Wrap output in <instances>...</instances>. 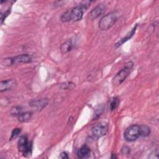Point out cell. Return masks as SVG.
<instances>
[{
	"label": "cell",
	"mask_w": 159,
	"mask_h": 159,
	"mask_svg": "<svg viewBox=\"0 0 159 159\" xmlns=\"http://www.w3.org/2000/svg\"><path fill=\"white\" fill-rule=\"evenodd\" d=\"M133 65L134 63L132 61L128 62L125 66L115 75L112 80V83L114 86H119L125 81L130 73Z\"/></svg>",
	"instance_id": "6da1fadb"
},
{
	"label": "cell",
	"mask_w": 159,
	"mask_h": 159,
	"mask_svg": "<svg viewBox=\"0 0 159 159\" xmlns=\"http://www.w3.org/2000/svg\"><path fill=\"white\" fill-rule=\"evenodd\" d=\"M124 137L127 142H134L141 137V129L140 125L135 124L127 127L124 133Z\"/></svg>",
	"instance_id": "7a4b0ae2"
},
{
	"label": "cell",
	"mask_w": 159,
	"mask_h": 159,
	"mask_svg": "<svg viewBox=\"0 0 159 159\" xmlns=\"http://www.w3.org/2000/svg\"><path fill=\"white\" fill-rule=\"evenodd\" d=\"M117 15L115 12H110L104 16L99 22V28L101 30H106L110 29L116 22Z\"/></svg>",
	"instance_id": "3957f363"
},
{
	"label": "cell",
	"mask_w": 159,
	"mask_h": 159,
	"mask_svg": "<svg viewBox=\"0 0 159 159\" xmlns=\"http://www.w3.org/2000/svg\"><path fill=\"white\" fill-rule=\"evenodd\" d=\"M108 129L109 125L107 122H101L98 124H96L91 129L93 137L94 139H98L105 135L108 131Z\"/></svg>",
	"instance_id": "277c9868"
},
{
	"label": "cell",
	"mask_w": 159,
	"mask_h": 159,
	"mask_svg": "<svg viewBox=\"0 0 159 159\" xmlns=\"http://www.w3.org/2000/svg\"><path fill=\"white\" fill-rule=\"evenodd\" d=\"M68 12L70 21H78L82 19L84 11L80 6H78L68 10Z\"/></svg>",
	"instance_id": "5b68a950"
},
{
	"label": "cell",
	"mask_w": 159,
	"mask_h": 159,
	"mask_svg": "<svg viewBox=\"0 0 159 159\" xmlns=\"http://www.w3.org/2000/svg\"><path fill=\"white\" fill-rule=\"evenodd\" d=\"M106 6L104 4H99L95 6L89 13V17L91 20H94L99 17L104 11Z\"/></svg>",
	"instance_id": "8992f818"
},
{
	"label": "cell",
	"mask_w": 159,
	"mask_h": 159,
	"mask_svg": "<svg viewBox=\"0 0 159 159\" xmlns=\"http://www.w3.org/2000/svg\"><path fill=\"white\" fill-rule=\"evenodd\" d=\"M48 100L47 98H40L34 99L29 102V106L35 108L37 111H40L43 109L48 104Z\"/></svg>",
	"instance_id": "52a82bcc"
},
{
	"label": "cell",
	"mask_w": 159,
	"mask_h": 159,
	"mask_svg": "<svg viewBox=\"0 0 159 159\" xmlns=\"http://www.w3.org/2000/svg\"><path fill=\"white\" fill-rule=\"evenodd\" d=\"M16 84V81L13 79H9L1 81L0 83V91L4 92L11 90Z\"/></svg>",
	"instance_id": "ba28073f"
},
{
	"label": "cell",
	"mask_w": 159,
	"mask_h": 159,
	"mask_svg": "<svg viewBox=\"0 0 159 159\" xmlns=\"http://www.w3.org/2000/svg\"><path fill=\"white\" fill-rule=\"evenodd\" d=\"M14 63H27L32 61V57L29 54H21L16 57H12Z\"/></svg>",
	"instance_id": "9c48e42d"
},
{
	"label": "cell",
	"mask_w": 159,
	"mask_h": 159,
	"mask_svg": "<svg viewBox=\"0 0 159 159\" xmlns=\"http://www.w3.org/2000/svg\"><path fill=\"white\" fill-rule=\"evenodd\" d=\"M29 142L28 141L27 137L25 135H22L18 140L17 142V148L19 152H24L25 150L27 148Z\"/></svg>",
	"instance_id": "30bf717a"
},
{
	"label": "cell",
	"mask_w": 159,
	"mask_h": 159,
	"mask_svg": "<svg viewBox=\"0 0 159 159\" xmlns=\"http://www.w3.org/2000/svg\"><path fill=\"white\" fill-rule=\"evenodd\" d=\"M90 152V148L88 145H84L80 149L78 150L76 152V155L80 158H84L88 157L89 155Z\"/></svg>",
	"instance_id": "8fae6325"
},
{
	"label": "cell",
	"mask_w": 159,
	"mask_h": 159,
	"mask_svg": "<svg viewBox=\"0 0 159 159\" xmlns=\"http://www.w3.org/2000/svg\"><path fill=\"white\" fill-rule=\"evenodd\" d=\"M137 24H135V27H134V28L131 30V31L130 32V33H129L125 37L121 39L119 41H118L116 44H115V46L116 47H120V45H122L124 43H125V42H127V40H129V39H131V37L134 35L135 32V30L137 29Z\"/></svg>",
	"instance_id": "7c38bea8"
},
{
	"label": "cell",
	"mask_w": 159,
	"mask_h": 159,
	"mask_svg": "<svg viewBox=\"0 0 159 159\" xmlns=\"http://www.w3.org/2000/svg\"><path fill=\"white\" fill-rule=\"evenodd\" d=\"M71 49H72V43H71V41L70 40L65 41L60 46V51L63 54L68 53Z\"/></svg>",
	"instance_id": "4fadbf2b"
},
{
	"label": "cell",
	"mask_w": 159,
	"mask_h": 159,
	"mask_svg": "<svg viewBox=\"0 0 159 159\" xmlns=\"http://www.w3.org/2000/svg\"><path fill=\"white\" fill-rule=\"evenodd\" d=\"M32 116V113L31 112H22L18 117V120L20 122H26L29 121Z\"/></svg>",
	"instance_id": "5bb4252c"
},
{
	"label": "cell",
	"mask_w": 159,
	"mask_h": 159,
	"mask_svg": "<svg viewBox=\"0 0 159 159\" xmlns=\"http://www.w3.org/2000/svg\"><path fill=\"white\" fill-rule=\"evenodd\" d=\"M104 107L102 104H99V105L97 106L94 109L93 119L99 118L101 116V115L102 114V112L104 111Z\"/></svg>",
	"instance_id": "9a60e30c"
},
{
	"label": "cell",
	"mask_w": 159,
	"mask_h": 159,
	"mask_svg": "<svg viewBox=\"0 0 159 159\" xmlns=\"http://www.w3.org/2000/svg\"><path fill=\"white\" fill-rule=\"evenodd\" d=\"M120 104V100L118 98L114 97L113 98L110 102V109L111 111L115 110L119 105Z\"/></svg>",
	"instance_id": "2e32d148"
},
{
	"label": "cell",
	"mask_w": 159,
	"mask_h": 159,
	"mask_svg": "<svg viewBox=\"0 0 159 159\" xmlns=\"http://www.w3.org/2000/svg\"><path fill=\"white\" fill-rule=\"evenodd\" d=\"M141 129V137H145L150 135V129L147 125H140Z\"/></svg>",
	"instance_id": "e0dca14e"
},
{
	"label": "cell",
	"mask_w": 159,
	"mask_h": 159,
	"mask_svg": "<svg viewBox=\"0 0 159 159\" xmlns=\"http://www.w3.org/2000/svg\"><path fill=\"white\" fill-rule=\"evenodd\" d=\"M75 87V84L71 81L65 82L60 85V88L62 89H72Z\"/></svg>",
	"instance_id": "ac0fdd59"
},
{
	"label": "cell",
	"mask_w": 159,
	"mask_h": 159,
	"mask_svg": "<svg viewBox=\"0 0 159 159\" xmlns=\"http://www.w3.org/2000/svg\"><path fill=\"white\" fill-rule=\"evenodd\" d=\"M22 111V109L20 106H15L13 107L10 111L11 115L12 116H19Z\"/></svg>",
	"instance_id": "d6986e66"
},
{
	"label": "cell",
	"mask_w": 159,
	"mask_h": 159,
	"mask_svg": "<svg viewBox=\"0 0 159 159\" xmlns=\"http://www.w3.org/2000/svg\"><path fill=\"white\" fill-rule=\"evenodd\" d=\"M1 64L5 66H12V65H14L13 58L9 57V58H6L3 59L1 61Z\"/></svg>",
	"instance_id": "ffe728a7"
},
{
	"label": "cell",
	"mask_w": 159,
	"mask_h": 159,
	"mask_svg": "<svg viewBox=\"0 0 159 159\" xmlns=\"http://www.w3.org/2000/svg\"><path fill=\"white\" fill-rule=\"evenodd\" d=\"M21 132V129L20 128H16V129H14L11 132V137H10V139L9 140H12L13 139L16 138L17 136L19 135V134Z\"/></svg>",
	"instance_id": "44dd1931"
},
{
	"label": "cell",
	"mask_w": 159,
	"mask_h": 159,
	"mask_svg": "<svg viewBox=\"0 0 159 159\" xmlns=\"http://www.w3.org/2000/svg\"><path fill=\"white\" fill-rule=\"evenodd\" d=\"M121 153L123 155H129L130 153V149L127 146H124L121 149Z\"/></svg>",
	"instance_id": "7402d4cb"
},
{
	"label": "cell",
	"mask_w": 159,
	"mask_h": 159,
	"mask_svg": "<svg viewBox=\"0 0 159 159\" xmlns=\"http://www.w3.org/2000/svg\"><path fill=\"white\" fill-rule=\"evenodd\" d=\"M11 13V9H9L6 12H5V13H4L3 14H2L1 15V23L2 24L3 21L5 20V19L6 18V17L8 16V15Z\"/></svg>",
	"instance_id": "603a6c76"
},
{
	"label": "cell",
	"mask_w": 159,
	"mask_h": 159,
	"mask_svg": "<svg viewBox=\"0 0 159 159\" xmlns=\"http://www.w3.org/2000/svg\"><path fill=\"white\" fill-rule=\"evenodd\" d=\"M60 157L61 158H68V154H67V153L66 152H61V154H60Z\"/></svg>",
	"instance_id": "cb8c5ba5"
},
{
	"label": "cell",
	"mask_w": 159,
	"mask_h": 159,
	"mask_svg": "<svg viewBox=\"0 0 159 159\" xmlns=\"http://www.w3.org/2000/svg\"><path fill=\"white\" fill-rule=\"evenodd\" d=\"M111 158H116V157L115 154H112V157H111Z\"/></svg>",
	"instance_id": "d4e9b609"
}]
</instances>
